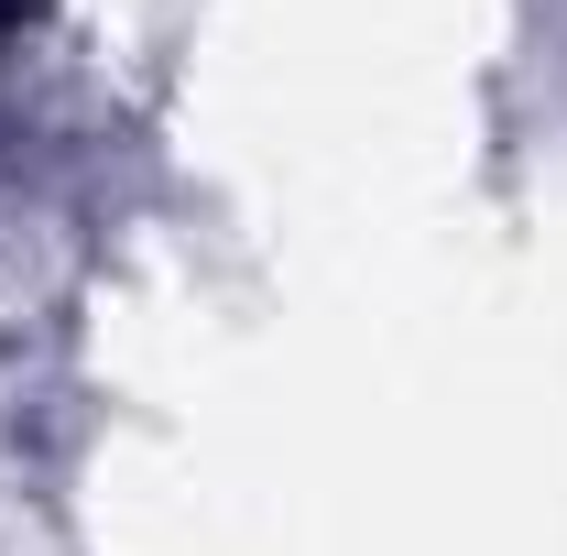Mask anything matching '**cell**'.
<instances>
[{"instance_id": "cell-1", "label": "cell", "mask_w": 567, "mask_h": 556, "mask_svg": "<svg viewBox=\"0 0 567 556\" xmlns=\"http://www.w3.org/2000/svg\"><path fill=\"white\" fill-rule=\"evenodd\" d=\"M11 22H22V0H0V33H11Z\"/></svg>"}]
</instances>
